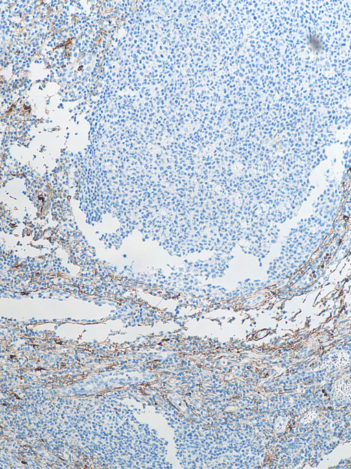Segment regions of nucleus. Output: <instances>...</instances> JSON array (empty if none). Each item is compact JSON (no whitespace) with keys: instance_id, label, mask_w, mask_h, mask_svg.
<instances>
[{"instance_id":"f257e3e1","label":"nucleus","mask_w":351,"mask_h":469,"mask_svg":"<svg viewBox=\"0 0 351 469\" xmlns=\"http://www.w3.org/2000/svg\"><path fill=\"white\" fill-rule=\"evenodd\" d=\"M335 397L341 400L351 398V374L344 376L335 385Z\"/></svg>"}]
</instances>
